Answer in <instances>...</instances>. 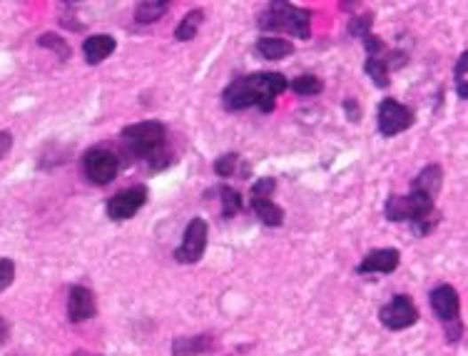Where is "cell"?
Here are the masks:
<instances>
[{
    "instance_id": "6da1fadb",
    "label": "cell",
    "mask_w": 468,
    "mask_h": 356,
    "mask_svg": "<svg viewBox=\"0 0 468 356\" xmlns=\"http://www.w3.org/2000/svg\"><path fill=\"white\" fill-rule=\"evenodd\" d=\"M284 90H290V80L282 73H250L229 83L222 92V105L229 113L257 107L269 115L277 107V98Z\"/></svg>"
},
{
    "instance_id": "7a4b0ae2",
    "label": "cell",
    "mask_w": 468,
    "mask_h": 356,
    "mask_svg": "<svg viewBox=\"0 0 468 356\" xmlns=\"http://www.w3.org/2000/svg\"><path fill=\"white\" fill-rule=\"evenodd\" d=\"M384 215L389 222H409L416 237L429 234L441 217L436 210V197L416 187H411L409 194H389L384 204Z\"/></svg>"
},
{
    "instance_id": "3957f363",
    "label": "cell",
    "mask_w": 468,
    "mask_h": 356,
    "mask_svg": "<svg viewBox=\"0 0 468 356\" xmlns=\"http://www.w3.org/2000/svg\"><path fill=\"white\" fill-rule=\"evenodd\" d=\"M120 142H123V150L132 160H147L155 170H157V160L167 157V128L163 123H157V120H145V123L127 125L120 132Z\"/></svg>"
},
{
    "instance_id": "277c9868",
    "label": "cell",
    "mask_w": 468,
    "mask_h": 356,
    "mask_svg": "<svg viewBox=\"0 0 468 356\" xmlns=\"http://www.w3.org/2000/svg\"><path fill=\"white\" fill-rule=\"evenodd\" d=\"M257 26L265 33H290L294 38L309 40L312 36V13L291 3H269L257 18Z\"/></svg>"
},
{
    "instance_id": "5b68a950",
    "label": "cell",
    "mask_w": 468,
    "mask_h": 356,
    "mask_svg": "<svg viewBox=\"0 0 468 356\" xmlns=\"http://www.w3.org/2000/svg\"><path fill=\"white\" fill-rule=\"evenodd\" d=\"M431 309L436 312V317L446 327V339L448 342H458L461 336V302H458V292H456L451 284H439L429 297Z\"/></svg>"
},
{
    "instance_id": "8992f818",
    "label": "cell",
    "mask_w": 468,
    "mask_h": 356,
    "mask_svg": "<svg viewBox=\"0 0 468 356\" xmlns=\"http://www.w3.org/2000/svg\"><path fill=\"white\" fill-rule=\"evenodd\" d=\"M117 170H120V160L107 147H92L83 157V172H85L88 182L98 185V187L110 185L117 178Z\"/></svg>"
},
{
    "instance_id": "52a82bcc",
    "label": "cell",
    "mask_w": 468,
    "mask_h": 356,
    "mask_svg": "<svg viewBox=\"0 0 468 356\" xmlns=\"http://www.w3.org/2000/svg\"><path fill=\"white\" fill-rule=\"evenodd\" d=\"M414 110L411 107H406L399 100H393V98H386V100H381L379 110H377V125H379V132L384 138H396V135H401L406 130L414 125Z\"/></svg>"
},
{
    "instance_id": "ba28073f",
    "label": "cell",
    "mask_w": 468,
    "mask_h": 356,
    "mask_svg": "<svg viewBox=\"0 0 468 356\" xmlns=\"http://www.w3.org/2000/svg\"><path fill=\"white\" fill-rule=\"evenodd\" d=\"M207 237H210L207 222L202 217H192V222L185 227L182 244L175 249V259L179 265H197L204 257V249H207Z\"/></svg>"
},
{
    "instance_id": "9c48e42d",
    "label": "cell",
    "mask_w": 468,
    "mask_h": 356,
    "mask_svg": "<svg viewBox=\"0 0 468 356\" xmlns=\"http://www.w3.org/2000/svg\"><path fill=\"white\" fill-rule=\"evenodd\" d=\"M147 202V187L145 185H132L127 190H120L117 194H113L107 204H105V212L113 222H125L130 217H135Z\"/></svg>"
},
{
    "instance_id": "30bf717a",
    "label": "cell",
    "mask_w": 468,
    "mask_h": 356,
    "mask_svg": "<svg viewBox=\"0 0 468 356\" xmlns=\"http://www.w3.org/2000/svg\"><path fill=\"white\" fill-rule=\"evenodd\" d=\"M379 319L386 329L401 331V329H409V327H414V324H416L418 309H416V305H414V299H411V297H406V294H396L389 305L381 306Z\"/></svg>"
},
{
    "instance_id": "8fae6325",
    "label": "cell",
    "mask_w": 468,
    "mask_h": 356,
    "mask_svg": "<svg viewBox=\"0 0 468 356\" xmlns=\"http://www.w3.org/2000/svg\"><path fill=\"white\" fill-rule=\"evenodd\" d=\"M399 262H401V252L399 249H392V247H386V249H371L359 262L356 272L359 274H392L399 267Z\"/></svg>"
},
{
    "instance_id": "7c38bea8",
    "label": "cell",
    "mask_w": 468,
    "mask_h": 356,
    "mask_svg": "<svg viewBox=\"0 0 468 356\" xmlns=\"http://www.w3.org/2000/svg\"><path fill=\"white\" fill-rule=\"evenodd\" d=\"M98 312V302H95V294L90 292L88 287H73L70 294H67V319L73 324H80L85 319L95 317Z\"/></svg>"
},
{
    "instance_id": "4fadbf2b",
    "label": "cell",
    "mask_w": 468,
    "mask_h": 356,
    "mask_svg": "<svg viewBox=\"0 0 468 356\" xmlns=\"http://www.w3.org/2000/svg\"><path fill=\"white\" fill-rule=\"evenodd\" d=\"M117 48V43H115L113 36H107V33H98V36H90L83 43V52H85V60L88 65H100L102 60H107L110 55Z\"/></svg>"
},
{
    "instance_id": "5bb4252c",
    "label": "cell",
    "mask_w": 468,
    "mask_h": 356,
    "mask_svg": "<svg viewBox=\"0 0 468 356\" xmlns=\"http://www.w3.org/2000/svg\"><path fill=\"white\" fill-rule=\"evenodd\" d=\"M212 334H200V336H179L172 342V356H200L212 349Z\"/></svg>"
},
{
    "instance_id": "9a60e30c",
    "label": "cell",
    "mask_w": 468,
    "mask_h": 356,
    "mask_svg": "<svg viewBox=\"0 0 468 356\" xmlns=\"http://www.w3.org/2000/svg\"><path fill=\"white\" fill-rule=\"evenodd\" d=\"M252 212L266 227H282L284 225V210L272 197H252Z\"/></svg>"
},
{
    "instance_id": "2e32d148",
    "label": "cell",
    "mask_w": 468,
    "mask_h": 356,
    "mask_svg": "<svg viewBox=\"0 0 468 356\" xmlns=\"http://www.w3.org/2000/svg\"><path fill=\"white\" fill-rule=\"evenodd\" d=\"M257 52L265 58V60H284L294 52V45L290 40L274 38V36H265V38L257 40Z\"/></svg>"
},
{
    "instance_id": "e0dca14e",
    "label": "cell",
    "mask_w": 468,
    "mask_h": 356,
    "mask_svg": "<svg viewBox=\"0 0 468 356\" xmlns=\"http://www.w3.org/2000/svg\"><path fill=\"white\" fill-rule=\"evenodd\" d=\"M167 11H170L167 0H142L135 8V20L139 26H150V23H157L160 18H165Z\"/></svg>"
},
{
    "instance_id": "ac0fdd59",
    "label": "cell",
    "mask_w": 468,
    "mask_h": 356,
    "mask_svg": "<svg viewBox=\"0 0 468 356\" xmlns=\"http://www.w3.org/2000/svg\"><path fill=\"white\" fill-rule=\"evenodd\" d=\"M441 185H443L441 165H426L421 172H418L416 178H414V185H411V187L429 192V194L436 197V194L441 192Z\"/></svg>"
},
{
    "instance_id": "d6986e66",
    "label": "cell",
    "mask_w": 468,
    "mask_h": 356,
    "mask_svg": "<svg viewBox=\"0 0 468 356\" xmlns=\"http://www.w3.org/2000/svg\"><path fill=\"white\" fill-rule=\"evenodd\" d=\"M364 70H367V75L371 77V83L377 85V88H389V65H386V51L381 52V55H367V63H364Z\"/></svg>"
},
{
    "instance_id": "ffe728a7",
    "label": "cell",
    "mask_w": 468,
    "mask_h": 356,
    "mask_svg": "<svg viewBox=\"0 0 468 356\" xmlns=\"http://www.w3.org/2000/svg\"><path fill=\"white\" fill-rule=\"evenodd\" d=\"M202 23H204L202 11H200V8H197V11H190V13L179 20L178 30H175V38H178L179 43H187V40L197 38V33H200Z\"/></svg>"
},
{
    "instance_id": "44dd1931",
    "label": "cell",
    "mask_w": 468,
    "mask_h": 356,
    "mask_svg": "<svg viewBox=\"0 0 468 356\" xmlns=\"http://www.w3.org/2000/svg\"><path fill=\"white\" fill-rule=\"evenodd\" d=\"M217 194H222V217L225 219H232L242 212V194L237 190H232L229 185H219L217 187Z\"/></svg>"
},
{
    "instance_id": "7402d4cb",
    "label": "cell",
    "mask_w": 468,
    "mask_h": 356,
    "mask_svg": "<svg viewBox=\"0 0 468 356\" xmlns=\"http://www.w3.org/2000/svg\"><path fill=\"white\" fill-rule=\"evenodd\" d=\"M290 88L294 90L297 95L312 98V95H319V92L324 90V83H321V77H317V75H299L291 80Z\"/></svg>"
},
{
    "instance_id": "603a6c76",
    "label": "cell",
    "mask_w": 468,
    "mask_h": 356,
    "mask_svg": "<svg viewBox=\"0 0 468 356\" xmlns=\"http://www.w3.org/2000/svg\"><path fill=\"white\" fill-rule=\"evenodd\" d=\"M38 45L40 48H48V51L55 52L60 60H67V58L73 55L70 45H67V40L60 38V36H55V33H43L38 38Z\"/></svg>"
},
{
    "instance_id": "cb8c5ba5",
    "label": "cell",
    "mask_w": 468,
    "mask_h": 356,
    "mask_svg": "<svg viewBox=\"0 0 468 356\" xmlns=\"http://www.w3.org/2000/svg\"><path fill=\"white\" fill-rule=\"evenodd\" d=\"M466 67H468V55L464 52V55L458 58V63H456V92H458V98H461V100H466L468 98Z\"/></svg>"
},
{
    "instance_id": "d4e9b609",
    "label": "cell",
    "mask_w": 468,
    "mask_h": 356,
    "mask_svg": "<svg viewBox=\"0 0 468 356\" xmlns=\"http://www.w3.org/2000/svg\"><path fill=\"white\" fill-rule=\"evenodd\" d=\"M371 26H374V15H356L349 20V36L364 40L371 33Z\"/></svg>"
},
{
    "instance_id": "484cf974",
    "label": "cell",
    "mask_w": 468,
    "mask_h": 356,
    "mask_svg": "<svg viewBox=\"0 0 468 356\" xmlns=\"http://www.w3.org/2000/svg\"><path fill=\"white\" fill-rule=\"evenodd\" d=\"M237 162H240V154H234V153H227V154H222V157H217V162H215L217 178H232V175H234V170H237Z\"/></svg>"
},
{
    "instance_id": "4316f807",
    "label": "cell",
    "mask_w": 468,
    "mask_h": 356,
    "mask_svg": "<svg viewBox=\"0 0 468 356\" xmlns=\"http://www.w3.org/2000/svg\"><path fill=\"white\" fill-rule=\"evenodd\" d=\"M277 190V179L274 178H259L252 185V197H272Z\"/></svg>"
},
{
    "instance_id": "83f0119b",
    "label": "cell",
    "mask_w": 468,
    "mask_h": 356,
    "mask_svg": "<svg viewBox=\"0 0 468 356\" xmlns=\"http://www.w3.org/2000/svg\"><path fill=\"white\" fill-rule=\"evenodd\" d=\"M15 280L13 259H0V292H5Z\"/></svg>"
},
{
    "instance_id": "f1b7e54d",
    "label": "cell",
    "mask_w": 468,
    "mask_h": 356,
    "mask_svg": "<svg viewBox=\"0 0 468 356\" xmlns=\"http://www.w3.org/2000/svg\"><path fill=\"white\" fill-rule=\"evenodd\" d=\"M11 147H13V135L3 130V132H0V160L11 153Z\"/></svg>"
},
{
    "instance_id": "f546056e",
    "label": "cell",
    "mask_w": 468,
    "mask_h": 356,
    "mask_svg": "<svg viewBox=\"0 0 468 356\" xmlns=\"http://www.w3.org/2000/svg\"><path fill=\"white\" fill-rule=\"evenodd\" d=\"M344 110H346V115H349V120L359 123L361 113H359V105H356V100H344Z\"/></svg>"
},
{
    "instance_id": "4dcf8cb0",
    "label": "cell",
    "mask_w": 468,
    "mask_h": 356,
    "mask_svg": "<svg viewBox=\"0 0 468 356\" xmlns=\"http://www.w3.org/2000/svg\"><path fill=\"white\" fill-rule=\"evenodd\" d=\"M8 334H11V324L5 319L0 317V346L8 342Z\"/></svg>"
},
{
    "instance_id": "1f68e13d",
    "label": "cell",
    "mask_w": 468,
    "mask_h": 356,
    "mask_svg": "<svg viewBox=\"0 0 468 356\" xmlns=\"http://www.w3.org/2000/svg\"><path fill=\"white\" fill-rule=\"evenodd\" d=\"M70 356H102V354H92V352H83V349H80V352H73Z\"/></svg>"
}]
</instances>
